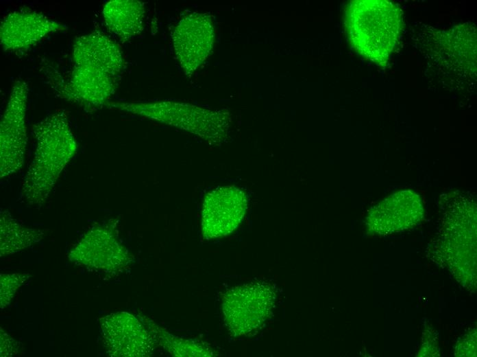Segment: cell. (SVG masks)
<instances>
[{
	"instance_id": "obj_11",
	"label": "cell",
	"mask_w": 477,
	"mask_h": 357,
	"mask_svg": "<svg viewBox=\"0 0 477 357\" xmlns=\"http://www.w3.org/2000/svg\"><path fill=\"white\" fill-rule=\"evenodd\" d=\"M71 260L97 267L106 271H115L130 261L127 249L122 245L112 229L97 225L88 231L69 253Z\"/></svg>"
},
{
	"instance_id": "obj_2",
	"label": "cell",
	"mask_w": 477,
	"mask_h": 357,
	"mask_svg": "<svg viewBox=\"0 0 477 357\" xmlns=\"http://www.w3.org/2000/svg\"><path fill=\"white\" fill-rule=\"evenodd\" d=\"M345 24L350 42L357 52L383 65L398 42L402 14L389 1H352L345 10Z\"/></svg>"
},
{
	"instance_id": "obj_12",
	"label": "cell",
	"mask_w": 477,
	"mask_h": 357,
	"mask_svg": "<svg viewBox=\"0 0 477 357\" xmlns=\"http://www.w3.org/2000/svg\"><path fill=\"white\" fill-rule=\"evenodd\" d=\"M423 216L419 196L406 189L390 195L374 207L369 212L366 223L371 232L386 235L412 227Z\"/></svg>"
},
{
	"instance_id": "obj_16",
	"label": "cell",
	"mask_w": 477,
	"mask_h": 357,
	"mask_svg": "<svg viewBox=\"0 0 477 357\" xmlns=\"http://www.w3.org/2000/svg\"><path fill=\"white\" fill-rule=\"evenodd\" d=\"M147 328L154 337L157 344L173 356L196 357L213 356V350L205 343L195 340L184 338L174 336L164 329L147 321Z\"/></svg>"
},
{
	"instance_id": "obj_7",
	"label": "cell",
	"mask_w": 477,
	"mask_h": 357,
	"mask_svg": "<svg viewBox=\"0 0 477 357\" xmlns=\"http://www.w3.org/2000/svg\"><path fill=\"white\" fill-rule=\"evenodd\" d=\"M247 208V195L239 187L223 186L208 192L202 205L203 238L208 240L231 233L242 221Z\"/></svg>"
},
{
	"instance_id": "obj_9",
	"label": "cell",
	"mask_w": 477,
	"mask_h": 357,
	"mask_svg": "<svg viewBox=\"0 0 477 357\" xmlns=\"http://www.w3.org/2000/svg\"><path fill=\"white\" fill-rule=\"evenodd\" d=\"M51 87L57 95L84 107L106 106L113 95L116 78L92 67L75 66L69 78L55 76Z\"/></svg>"
},
{
	"instance_id": "obj_17",
	"label": "cell",
	"mask_w": 477,
	"mask_h": 357,
	"mask_svg": "<svg viewBox=\"0 0 477 357\" xmlns=\"http://www.w3.org/2000/svg\"><path fill=\"white\" fill-rule=\"evenodd\" d=\"M28 277L25 274H12L1 275V306H7L12 299L15 292Z\"/></svg>"
},
{
	"instance_id": "obj_3",
	"label": "cell",
	"mask_w": 477,
	"mask_h": 357,
	"mask_svg": "<svg viewBox=\"0 0 477 357\" xmlns=\"http://www.w3.org/2000/svg\"><path fill=\"white\" fill-rule=\"evenodd\" d=\"M106 106L177 127L215 144L225 139L230 126L228 113L184 102H109Z\"/></svg>"
},
{
	"instance_id": "obj_15",
	"label": "cell",
	"mask_w": 477,
	"mask_h": 357,
	"mask_svg": "<svg viewBox=\"0 0 477 357\" xmlns=\"http://www.w3.org/2000/svg\"><path fill=\"white\" fill-rule=\"evenodd\" d=\"M1 255L14 253L42 240L43 230L25 227L7 211H1Z\"/></svg>"
},
{
	"instance_id": "obj_1",
	"label": "cell",
	"mask_w": 477,
	"mask_h": 357,
	"mask_svg": "<svg viewBox=\"0 0 477 357\" xmlns=\"http://www.w3.org/2000/svg\"><path fill=\"white\" fill-rule=\"evenodd\" d=\"M32 132L36 147L23 178L21 194L29 205L40 206L76 154L77 143L62 109L34 124Z\"/></svg>"
},
{
	"instance_id": "obj_10",
	"label": "cell",
	"mask_w": 477,
	"mask_h": 357,
	"mask_svg": "<svg viewBox=\"0 0 477 357\" xmlns=\"http://www.w3.org/2000/svg\"><path fill=\"white\" fill-rule=\"evenodd\" d=\"M67 26L43 14L27 8L8 13L0 25V42L4 51L26 50L47 36L66 31Z\"/></svg>"
},
{
	"instance_id": "obj_5",
	"label": "cell",
	"mask_w": 477,
	"mask_h": 357,
	"mask_svg": "<svg viewBox=\"0 0 477 357\" xmlns=\"http://www.w3.org/2000/svg\"><path fill=\"white\" fill-rule=\"evenodd\" d=\"M29 87L23 80L12 87L0 122V177L16 174L23 166L27 144L26 111Z\"/></svg>"
},
{
	"instance_id": "obj_14",
	"label": "cell",
	"mask_w": 477,
	"mask_h": 357,
	"mask_svg": "<svg viewBox=\"0 0 477 357\" xmlns=\"http://www.w3.org/2000/svg\"><path fill=\"white\" fill-rule=\"evenodd\" d=\"M145 13L144 3L136 0H112L102 10L106 27L123 41L143 31Z\"/></svg>"
},
{
	"instance_id": "obj_13",
	"label": "cell",
	"mask_w": 477,
	"mask_h": 357,
	"mask_svg": "<svg viewBox=\"0 0 477 357\" xmlns=\"http://www.w3.org/2000/svg\"><path fill=\"white\" fill-rule=\"evenodd\" d=\"M72 54L74 65L97 69L115 78L123 67L119 46L98 30L77 37Z\"/></svg>"
},
{
	"instance_id": "obj_8",
	"label": "cell",
	"mask_w": 477,
	"mask_h": 357,
	"mask_svg": "<svg viewBox=\"0 0 477 357\" xmlns=\"http://www.w3.org/2000/svg\"><path fill=\"white\" fill-rule=\"evenodd\" d=\"M101 328L106 348L113 356H147L157 345L145 325L127 312L106 316L101 320Z\"/></svg>"
},
{
	"instance_id": "obj_6",
	"label": "cell",
	"mask_w": 477,
	"mask_h": 357,
	"mask_svg": "<svg viewBox=\"0 0 477 357\" xmlns=\"http://www.w3.org/2000/svg\"><path fill=\"white\" fill-rule=\"evenodd\" d=\"M175 54L186 75H192L210 55L215 41L213 23L206 13L184 16L174 28Z\"/></svg>"
},
{
	"instance_id": "obj_4",
	"label": "cell",
	"mask_w": 477,
	"mask_h": 357,
	"mask_svg": "<svg viewBox=\"0 0 477 357\" xmlns=\"http://www.w3.org/2000/svg\"><path fill=\"white\" fill-rule=\"evenodd\" d=\"M276 299L273 287L262 281L231 288L222 297L225 325L233 336H249L269 317Z\"/></svg>"
}]
</instances>
